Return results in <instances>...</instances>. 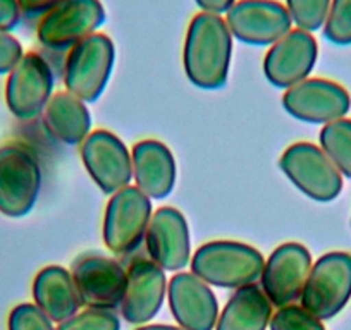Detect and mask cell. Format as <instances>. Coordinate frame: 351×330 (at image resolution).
Returning a JSON list of instances; mask_svg holds the SVG:
<instances>
[{
	"mask_svg": "<svg viewBox=\"0 0 351 330\" xmlns=\"http://www.w3.org/2000/svg\"><path fill=\"white\" fill-rule=\"evenodd\" d=\"M169 306L178 325L184 330H214L219 303L214 291L195 274H176L167 288Z\"/></svg>",
	"mask_w": 351,
	"mask_h": 330,
	"instance_id": "17",
	"label": "cell"
},
{
	"mask_svg": "<svg viewBox=\"0 0 351 330\" xmlns=\"http://www.w3.org/2000/svg\"><path fill=\"white\" fill-rule=\"evenodd\" d=\"M56 330H121V320L110 309L88 308L64 320Z\"/></svg>",
	"mask_w": 351,
	"mask_h": 330,
	"instance_id": "26",
	"label": "cell"
},
{
	"mask_svg": "<svg viewBox=\"0 0 351 330\" xmlns=\"http://www.w3.org/2000/svg\"><path fill=\"white\" fill-rule=\"evenodd\" d=\"M133 179L138 190L150 200H164L172 193L178 167L172 151L157 140H143L131 151Z\"/></svg>",
	"mask_w": 351,
	"mask_h": 330,
	"instance_id": "19",
	"label": "cell"
},
{
	"mask_svg": "<svg viewBox=\"0 0 351 330\" xmlns=\"http://www.w3.org/2000/svg\"><path fill=\"white\" fill-rule=\"evenodd\" d=\"M191 274L208 285L239 289L255 284L263 270L262 253L238 241H212L200 246L191 258Z\"/></svg>",
	"mask_w": 351,
	"mask_h": 330,
	"instance_id": "2",
	"label": "cell"
},
{
	"mask_svg": "<svg viewBox=\"0 0 351 330\" xmlns=\"http://www.w3.org/2000/svg\"><path fill=\"white\" fill-rule=\"evenodd\" d=\"M116 47L106 33H95L69 49L64 62L66 92L84 103H92L106 92L112 76Z\"/></svg>",
	"mask_w": 351,
	"mask_h": 330,
	"instance_id": "3",
	"label": "cell"
},
{
	"mask_svg": "<svg viewBox=\"0 0 351 330\" xmlns=\"http://www.w3.org/2000/svg\"><path fill=\"white\" fill-rule=\"evenodd\" d=\"M35 305L52 322L62 323L80 312V296L74 285L73 275L59 265L42 268L33 281Z\"/></svg>",
	"mask_w": 351,
	"mask_h": 330,
	"instance_id": "20",
	"label": "cell"
},
{
	"mask_svg": "<svg viewBox=\"0 0 351 330\" xmlns=\"http://www.w3.org/2000/svg\"><path fill=\"white\" fill-rule=\"evenodd\" d=\"M8 330H56L53 322L35 305L21 303L9 313Z\"/></svg>",
	"mask_w": 351,
	"mask_h": 330,
	"instance_id": "28",
	"label": "cell"
},
{
	"mask_svg": "<svg viewBox=\"0 0 351 330\" xmlns=\"http://www.w3.org/2000/svg\"><path fill=\"white\" fill-rule=\"evenodd\" d=\"M202 12H208V14H226L232 5L236 4V0H195Z\"/></svg>",
	"mask_w": 351,
	"mask_h": 330,
	"instance_id": "32",
	"label": "cell"
},
{
	"mask_svg": "<svg viewBox=\"0 0 351 330\" xmlns=\"http://www.w3.org/2000/svg\"><path fill=\"white\" fill-rule=\"evenodd\" d=\"M25 55L21 42L12 33L0 31V74H9Z\"/></svg>",
	"mask_w": 351,
	"mask_h": 330,
	"instance_id": "29",
	"label": "cell"
},
{
	"mask_svg": "<svg viewBox=\"0 0 351 330\" xmlns=\"http://www.w3.org/2000/svg\"><path fill=\"white\" fill-rule=\"evenodd\" d=\"M282 107L302 123L329 124L343 119L351 109V97L344 86L324 77H308L282 95Z\"/></svg>",
	"mask_w": 351,
	"mask_h": 330,
	"instance_id": "13",
	"label": "cell"
},
{
	"mask_svg": "<svg viewBox=\"0 0 351 330\" xmlns=\"http://www.w3.org/2000/svg\"><path fill=\"white\" fill-rule=\"evenodd\" d=\"M272 318V303L256 284L236 289L219 315L214 330H265Z\"/></svg>",
	"mask_w": 351,
	"mask_h": 330,
	"instance_id": "22",
	"label": "cell"
},
{
	"mask_svg": "<svg viewBox=\"0 0 351 330\" xmlns=\"http://www.w3.org/2000/svg\"><path fill=\"white\" fill-rule=\"evenodd\" d=\"M322 29L324 38L332 45H351V0H330Z\"/></svg>",
	"mask_w": 351,
	"mask_h": 330,
	"instance_id": "25",
	"label": "cell"
},
{
	"mask_svg": "<svg viewBox=\"0 0 351 330\" xmlns=\"http://www.w3.org/2000/svg\"><path fill=\"white\" fill-rule=\"evenodd\" d=\"M152 220V200L138 188L128 186L110 196L104 215V242L114 255H130L140 248Z\"/></svg>",
	"mask_w": 351,
	"mask_h": 330,
	"instance_id": "8",
	"label": "cell"
},
{
	"mask_svg": "<svg viewBox=\"0 0 351 330\" xmlns=\"http://www.w3.org/2000/svg\"><path fill=\"white\" fill-rule=\"evenodd\" d=\"M53 73L38 52H26L5 81V103L16 119L32 120L42 116L52 99Z\"/></svg>",
	"mask_w": 351,
	"mask_h": 330,
	"instance_id": "9",
	"label": "cell"
},
{
	"mask_svg": "<svg viewBox=\"0 0 351 330\" xmlns=\"http://www.w3.org/2000/svg\"><path fill=\"white\" fill-rule=\"evenodd\" d=\"M232 35L226 19L200 12L191 19L184 38L183 64L190 83L202 90H219L228 83Z\"/></svg>",
	"mask_w": 351,
	"mask_h": 330,
	"instance_id": "1",
	"label": "cell"
},
{
	"mask_svg": "<svg viewBox=\"0 0 351 330\" xmlns=\"http://www.w3.org/2000/svg\"><path fill=\"white\" fill-rule=\"evenodd\" d=\"M42 190V167L35 151L12 141L0 147V214L21 218L33 210Z\"/></svg>",
	"mask_w": 351,
	"mask_h": 330,
	"instance_id": "4",
	"label": "cell"
},
{
	"mask_svg": "<svg viewBox=\"0 0 351 330\" xmlns=\"http://www.w3.org/2000/svg\"><path fill=\"white\" fill-rule=\"evenodd\" d=\"M351 299V255L330 251L310 268L300 303L319 320L339 315Z\"/></svg>",
	"mask_w": 351,
	"mask_h": 330,
	"instance_id": "5",
	"label": "cell"
},
{
	"mask_svg": "<svg viewBox=\"0 0 351 330\" xmlns=\"http://www.w3.org/2000/svg\"><path fill=\"white\" fill-rule=\"evenodd\" d=\"M271 330H326L322 320L306 312L302 305H288L272 315Z\"/></svg>",
	"mask_w": 351,
	"mask_h": 330,
	"instance_id": "27",
	"label": "cell"
},
{
	"mask_svg": "<svg viewBox=\"0 0 351 330\" xmlns=\"http://www.w3.org/2000/svg\"><path fill=\"white\" fill-rule=\"evenodd\" d=\"M224 19L236 40L255 47L274 45L293 26L288 9L278 0H236Z\"/></svg>",
	"mask_w": 351,
	"mask_h": 330,
	"instance_id": "10",
	"label": "cell"
},
{
	"mask_svg": "<svg viewBox=\"0 0 351 330\" xmlns=\"http://www.w3.org/2000/svg\"><path fill=\"white\" fill-rule=\"evenodd\" d=\"M23 19L18 0H0V31L12 33Z\"/></svg>",
	"mask_w": 351,
	"mask_h": 330,
	"instance_id": "30",
	"label": "cell"
},
{
	"mask_svg": "<svg viewBox=\"0 0 351 330\" xmlns=\"http://www.w3.org/2000/svg\"><path fill=\"white\" fill-rule=\"evenodd\" d=\"M81 160L93 183L106 194H114L130 186L133 179L131 151L116 134L97 129L81 143Z\"/></svg>",
	"mask_w": 351,
	"mask_h": 330,
	"instance_id": "11",
	"label": "cell"
},
{
	"mask_svg": "<svg viewBox=\"0 0 351 330\" xmlns=\"http://www.w3.org/2000/svg\"><path fill=\"white\" fill-rule=\"evenodd\" d=\"M128 282L121 313L126 322L143 325L157 316L164 305L167 281L165 272L152 260H134L126 270Z\"/></svg>",
	"mask_w": 351,
	"mask_h": 330,
	"instance_id": "18",
	"label": "cell"
},
{
	"mask_svg": "<svg viewBox=\"0 0 351 330\" xmlns=\"http://www.w3.org/2000/svg\"><path fill=\"white\" fill-rule=\"evenodd\" d=\"M279 167L305 196L320 203L336 200L343 191V176L317 144H291L282 153Z\"/></svg>",
	"mask_w": 351,
	"mask_h": 330,
	"instance_id": "7",
	"label": "cell"
},
{
	"mask_svg": "<svg viewBox=\"0 0 351 330\" xmlns=\"http://www.w3.org/2000/svg\"><path fill=\"white\" fill-rule=\"evenodd\" d=\"M19 8H21L23 16L26 18H42L47 12L56 9L66 0H18Z\"/></svg>",
	"mask_w": 351,
	"mask_h": 330,
	"instance_id": "31",
	"label": "cell"
},
{
	"mask_svg": "<svg viewBox=\"0 0 351 330\" xmlns=\"http://www.w3.org/2000/svg\"><path fill=\"white\" fill-rule=\"evenodd\" d=\"M329 8L330 0H286V9L293 25L308 33H315L322 28Z\"/></svg>",
	"mask_w": 351,
	"mask_h": 330,
	"instance_id": "24",
	"label": "cell"
},
{
	"mask_svg": "<svg viewBox=\"0 0 351 330\" xmlns=\"http://www.w3.org/2000/svg\"><path fill=\"white\" fill-rule=\"evenodd\" d=\"M47 134L64 144L83 143L92 129V116L86 103L69 92L52 95L42 112Z\"/></svg>",
	"mask_w": 351,
	"mask_h": 330,
	"instance_id": "21",
	"label": "cell"
},
{
	"mask_svg": "<svg viewBox=\"0 0 351 330\" xmlns=\"http://www.w3.org/2000/svg\"><path fill=\"white\" fill-rule=\"evenodd\" d=\"M71 275L83 306L110 312L121 308L128 275L119 262L97 253L83 255L73 264Z\"/></svg>",
	"mask_w": 351,
	"mask_h": 330,
	"instance_id": "12",
	"label": "cell"
},
{
	"mask_svg": "<svg viewBox=\"0 0 351 330\" xmlns=\"http://www.w3.org/2000/svg\"><path fill=\"white\" fill-rule=\"evenodd\" d=\"M319 57V45L312 33L291 29L271 45L263 59V73L276 88H291L308 79Z\"/></svg>",
	"mask_w": 351,
	"mask_h": 330,
	"instance_id": "15",
	"label": "cell"
},
{
	"mask_svg": "<svg viewBox=\"0 0 351 330\" xmlns=\"http://www.w3.org/2000/svg\"><path fill=\"white\" fill-rule=\"evenodd\" d=\"M106 19V8L100 0H66L40 18L36 40L49 50H69L95 35Z\"/></svg>",
	"mask_w": 351,
	"mask_h": 330,
	"instance_id": "6",
	"label": "cell"
},
{
	"mask_svg": "<svg viewBox=\"0 0 351 330\" xmlns=\"http://www.w3.org/2000/svg\"><path fill=\"white\" fill-rule=\"evenodd\" d=\"M320 148L343 177L351 179V119H337L320 131Z\"/></svg>",
	"mask_w": 351,
	"mask_h": 330,
	"instance_id": "23",
	"label": "cell"
},
{
	"mask_svg": "<svg viewBox=\"0 0 351 330\" xmlns=\"http://www.w3.org/2000/svg\"><path fill=\"white\" fill-rule=\"evenodd\" d=\"M138 330H184L181 327H174V325H145L140 327Z\"/></svg>",
	"mask_w": 351,
	"mask_h": 330,
	"instance_id": "33",
	"label": "cell"
},
{
	"mask_svg": "<svg viewBox=\"0 0 351 330\" xmlns=\"http://www.w3.org/2000/svg\"><path fill=\"white\" fill-rule=\"evenodd\" d=\"M145 242L150 260L164 272H180L191 262L190 227L176 208L162 207L152 215Z\"/></svg>",
	"mask_w": 351,
	"mask_h": 330,
	"instance_id": "16",
	"label": "cell"
},
{
	"mask_svg": "<svg viewBox=\"0 0 351 330\" xmlns=\"http://www.w3.org/2000/svg\"><path fill=\"white\" fill-rule=\"evenodd\" d=\"M312 265V255L300 242H285L272 251L260 275V288L272 306L298 301Z\"/></svg>",
	"mask_w": 351,
	"mask_h": 330,
	"instance_id": "14",
	"label": "cell"
}]
</instances>
